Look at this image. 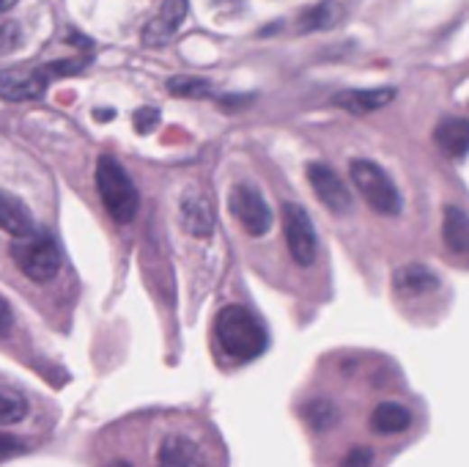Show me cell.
Returning a JSON list of instances; mask_svg holds the SVG:
<instances>
[{
  "label": "cell",
  "instance_id": "obj_1",
  "mask_svg": "<svg viewBox=\"0 0 469 467\" xmlns=\"http://www.w3.org/2000/svg\"><path fill=\"white\" fill-rule=\"evenodd\" d=\"M215 336L220 350L239 363L255 360L270 347V336H266L263 324L242 305H228L215 319Z\"/></svg>",
  "mask_w": 469,
  "mask_h": 467
},
{
  "label": "cell",
  "instance_id": "obj_2",
  "mask_svg": "<svg viewBox=\"0 0 469 467\" xmlns=\"http://www.w3.org/2000/svg\"><path fill=\"white\" fill-rule=\"evenodd\" d=\"M97 190H99V198H102L107 215L118 226H126L135 220L138 207H141L138 187L132 182V176L124 171V165L110 154H102L97 163Z\"/></svg>",
  "mask_w": 469,
  "mask_h": 467
},
{
  "label": "cell",
  "instance_id": "obj_3",
  "mask_svg": "<svg viewBox=\"0 0 469 467\" xmlns=\"http://www.w3.org/2000/svg\"><path fill=\"white\" fill-rule=\"evenodd\" d=\"M349 173H352V182L354 187L360 190V195L365 198V204L384 215V218H395L400 210H404V201H400V192L395 187V182L390 179V173L371 163V160H354L349 165Z\"/></svg>",
  "mask_w": 469,
  "mask_h": 467
},
{
  "label": "cell",
  "instance_id": "obj_4",
  "mask_svg": "<svg viewBox=\"0 0 469 467\" xmlns=\"http://www.w3.org/2000/svg\"><path fill=\"white\" fill-rule=\"evenodd\" d=\"M12 256L20 266V273L33 284H50L60 273V250L55 239L47 234H31L14 239Z\"/></svg>",
  "mask_w": 469,
  "mask_h": 467
},
{
  "label": "cell",
  "instance_id": "obj_5",
  "mask_svg": "<svg viewBox=\"0 0 469 467\" xmlns=\"http://www.w3.org/2000/svg\"><path fill=\"white\" fill-rule=\"evenodd\" d=\"M283 229H286V242H289V253L299 266H313L316 256H318V237L313 229L310 215L305 212V207L286 201L283 204Z\"/></svg>",
  "mask_w": 469,
  "mask_h": 467
},
{
  "label": "cell",
  "instance_id": "obj_6",
  "mask_svg": "<svg viewBox=\"0 0 469 467\" xmlns=\"http://www.w3.org/2000/svg\"><path fill=\"white\" fill-rule=\"evenodd\" d=\"M228 207L236 223L250 237H263L272 229V210L263 201V195L253 184H236L228 195Z\"/></svg>",
  "mask_w": 469,
  "mask_h": 467
},
{
  "label": "cell",
  "instance_id": "obj_7",
  "mask_svg": "<svg viewBox=\"0 0 469 467\" xmlns=\"http://www.w3.org/2000/svg\"><path fill=\"white\" fill-rule=\"evenodd\" d=\"M308 182H310L313 192L318 195V201L329 212H346L352 207V192H349L346 182L338 173H335L329 165L310 163L308 165Z\"/></svg>",
  "mask_w": 469,
  "mask_h": 467
},
{
  "label": "cell",
  "instance_id": "obj_8",
  "mask_svg": "<svg viewBox=\"0 0 469 467\" xmlns=\"http://www.w3.org/2000/svg\"><path fill=\"white\" fill-rule=\"evenodd\" d=\"M50 75L41 70H0V99L31 102L47 91Z\"/></svg>",
  "mask_w": 469,
  "mask_h": 467
},
{
  "label": "cell",
  "instance_id": "obj_9",
  "mask_svg": "<svg viewBox=\"0 0 469 467\" xmlns=\"http://www.w3.org/2000/svg\"><path fill=\"white\" fill-rule=\"evenodd\" d=\"M189 12V0H165L160 14L146 25L143 31V44L146 47H162L173 39V33L181 28Z\"/></svg>",
  "mask_w": 469,
  "mask_h": 467
},
{
  "label": "cell",
  "instance_id": "obj_10",
  "mask_svg": "<svg viewBox=\"0 0 469 467\" xmlns=\"http://www.w3.org/2000/svg\"><path fill=\"white\" fill-rule=\"evenodd\" d=\"M157 467H207V456L192 437L170 434L157 448Z\"/></svg>",
  "mask_w": 469,
  "mask_h": 467
},
{
  "label": "cell",
  "instance_id": "obj_11",
  "mask_svg": "<svg viewBox=\"0 0 469 467\" xmlns=\"http://www.w3.org/2000/svg\"><path fill=\"white\" fill-rule=\"evenodd\" d=\"M179 212H181V226H184L192 237H198V239L212 237V231H215V215H212V207H209V201H207L204 195L187 192V195L181 198Z\"/></svg>",
  "mask_w": 469,
  "mask_h": 467
},
{
  "label": "cell",
  "instance_id": "obj_12",
  "mask_svg": "<svg viewBox=\"0 0 469 467\" xmlns=\"http://www.w3.org/2000/svg\"><path fill=\"white\" fill-rule=\"evenodd\" d=\"M0 229H4L6 234H12L14 239L36 234L31 210L20 201V198L9 195L4 190H0Z\"/></svg>",
  "mask_w": 469,
  "mask_h": 467
},
{
  "label": "cell",
  "instance_id": "obj_13",
  "mask_svg": "<svg viewBox=\"0 0 469 467\" xmlns=\"http://www.w3.org/2000/svg\"><path fill=\"white\" fill-rule=\"evenodd\" d=\"M392 97H395L392 89H365V91L352 89V91L335 94L332 102L338 107H344V110H349V113H354V116H365V113H373V110L390 105Z\"/></svg>",
  "mask_w": 469,
  "mask_h": 467
},
{
  "label": "cell",
  "instance_id": "obj_14",
  "mask_svg": "<svg viewBox=\"0 0 469 467\" xmlns=\"http://www.w3.org/2000/svg\"><path fill=\"white\" fill-rule=\"evenodd\" d=\"M434 138H437L439 149L447 157L461 160L469 152V118H445V121H439Z\"/></svg>",
  "mask_w": 469,
  "mask_h": 467
},
{
  "label": "cell",
  "instance_id": "obj_15",
  "mask_svg": "<svg viewBox=\"0 0 469 467\" xmlns=\"http://www.w3.org/2000/svg\"><path fill=\"white\" fill-rule=\"evenodd\" d=\"M409 424H412V413L398 402H382L371 413V429L376 434H400L404 429H409Z\"/></svg>",
  "mask_w": 469,
  "mask_h": 467
},
{
  "label": "cell",
  "instance_id": "obj_16",
  "mask_svg": "<svg viewBox=\"0 0 469 467\" xmlns=\"http://www.w3.org/2000/svg\"><path fill=\"white\" fill-rule=\"evenodd\" d=\"M442 239L453 253H469V215L458 207H447L442 218Z\"/></svg>",
  "mask_w": 469,
  "mask_h": 467
},
{
  "label": "cell",
  "instance_id": "obj_17",
  "mask_svg": "<svg viewBox=\"0 0 469 467\" xmlns=\"http://www.w3.org/2000/svg\"><path fill=\"white\" fill-rule=\"evenodd\" d=\"M439 286V278L423 264H407L395 273V289L404 294H426Z\"/></svg>",
  "mask_w": 469,
  "mask_h": 467
},
{
  "label": "cell",
  "instance_id": "obj_18",
  "mask_svg": "<svg viewBox=\"0 0 469 467\" xmlns=\"http://www.w3.org/2000/svg\"><path fill=\"white\" fill-rule=\"evenodd\" d=\"M341 20V6L332 4V0H324L318 6H310L299 14V23L297 28L310 33V31H324V28H332L335 23Z\"/></svg>",
  "mask_w": 469,
  "mask_h": 467
},
{
  "label": "cell",
  "instance_id": "obj_19",
  "mask_svg": "<svg viewBox=\"0 0 469 467\" xmlns=\"http://www.w3.org/2000/svg\"><path fill=\"white\" fill-rule=\"evenodd\" d=\"M302 418L316 432H324V429H329L335 421H338V407H335L329 398H310V402L302 407Z\"/></svg>",
  "mask_w": 469,
  "mask_h": 467
},
{
  "label": "cell",
  "instance_id": "obj_20",
  "mask_svg": "<svg viewBox=\"0 0 469 467\" xmlns=\"http://www.w3.org/2000/svg\"><path fill=\"white\" fill-rule=\"evenodd\" d=\"M168 91L173 97H184V99H204V97H212V83L204 80V78H187V75H179V78H170L168 80Z\"/></svg>",
  "mask_w": 469,
  "mask_h": 467
},
{
  "label": "cell",
  "instance_id": "obj_21",
  "mask_svg": "<svg viewBox=\"0 0 469 467\" xmlns=\"http://www.w3.org/2000/svg\"><path fill=\"white\" fill-rule=\"evenodd\" d=\"M28 416V402L9 390V388H0V424H20Z\"/></svg>",
  "mask_w": 469,
  "mask_h": 467
},
{
  "label": "cell",
  "instance_id": "obj_22",
  "mask_svg": "<svg viewBox=\"0 0 469 467\" xmlns=\"http://www.w3.org/2000/svg\"><path fill=\"white\" fill-rule=\"evenodd\" d=\"M88 66V58H78V61H55V63H47L44 72L50 78H60V75H78Z\"/></svg>",
  "mask_w": 469,
  "mask_h": 467
},
{
  "label": "cell",
  "instance_id": "obj_23",
  "mask_svg": "<svg viewBox=\"0 0 469 467\" xmlns=\"http://www.w3.org/2000/svg\"><path fill=\"white\" fill-rule=\"evenodd\" d=\"M132 124H135L141 135H149V132L157 129V124H160V110L157 107H138L135 116H132Z\"/></svg>",
  "mask_w": 469,
  "mask_h": 467
},
{
  "label": "cell",
  "instance_id": "obj_24",
  "mask_svg": "<svg viewBox=\"0 0 469 467\" xmlns=\"http://www.w3.org/2000/svg\"><path fill=\"white\" fill-rule=\"evenodd\" d=\"M20 42H23V31L17 23L0 25V52H12L14 47H20Z\"/></svg>",
  "mask_w": 469,
  "mask_h": 467
},
{
  "label": "cell",
  "instance_id": "obj_25",
  "mask_svg": "<svg viewBox=\"0 0 469 467\" xmlns=\"http://www.w3.org/2000/svg\"><path fill=\"white\" fill-rule=\"evenodd\" d=\"M371 464H373V453L368 448H352L341 459V467H371Z\"/></svg>",
  "mask_w": 469,
  "mask_h": 467
},
{
  "label": "cell",
  "instance_id": "obj_26",
  "mask_svg": "<svg viewBox=\"0 0 469 467\" xmlns=\"http://www.w3.org/2000/svg\"><path fill=\"white\" fill-rule=\"evenodd\" d=\"M20 451H25L23 440H17V437H12V434L0 432V456H14V453H20Z\"/></svg>",
  "mask_w": 469,
  "mask_h": 467
},
{
  "label": "cell",
  "instance_id": "obj_27",
  "mask_svg": "<svg viewBox=\"0 0 469 467\" xmlns=\"http://www.w3.org/2000/svg\"><path fill=\"white\" fill-rule=\"evenodd\" d=\"M12 322H14V316H12V305L0 297V336H6V332L12 330Z\"/></svg>",
  "mask_w": 469,
  "mask_h": 467
},
{
  "label": "cell",
  "instance_id": "obj_28",
  "mask_svg": "<svg viewBox=\"0 0 469 467\" xmlns=\"http://www.w3.org/2000/svg\"><path fill=\"white\" fill-rule=\"evenodd\" d=\"M69 42H72V44H78V47H91V39H83L80 33H72V36H69Z\"/></svg>",
  "mask_w": 469,
  "mask_h": 467
},
{
  "label": "cell",
  "instance_id": "obj_29",
  "mask_svg": "<svg viewBox=\"0 0 469 467\" xmlns=\"http://www.w3.org/2000/svg\"><path fill=\"white\" fill-rule=\"evenodd\" d=\"M113 116H115V110H110V107H107V110H97V118H99V121H110Z\"/></svg>",
  "mask_w": 469,
  "mask_h": 467
},
{
  "label": "cell",
  "instance_id": "obj_30",
  "mask_svg": "<svg viewBox=\"0 0 469 467\" xmlns=\"http://www.w3.org/2000/svg\"><path fill=\"white\" fill-rule=\"evenodd\" d=\"M17 4V0H0V14H4V12H9L12 6Z\"/></svg>",
  "mask_w": 469,
  "mask_h": 467
},
{
  "label": "cell",
  "instance_id": "obj_31",
  "mask_svg": "<svg viewBox=\"0 0 469 467\" xmlns=\"http://www.w3.org/2000/svg\"><path fill=\"white\" fill-rule=\"evenodd\" d=\"M113 467H132V464H129V462H115Z\"/></svg>",
  "mask_w": 469,
  "mask_h": 467
}]
</instances>
